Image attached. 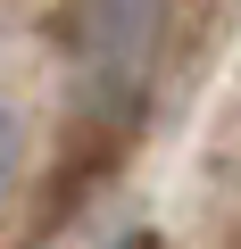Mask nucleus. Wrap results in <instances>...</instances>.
Listing matches in <instances>:
<instances>
[{"mask_svg": "<svg viewBox=\"0 0 241 249\" xmlns=\"http://www.w3.org/2000/svg\"><path fill=\"white\" fill-rule=\"evenodd\" d=\"M175 0H75V100L83 116H133L158 83Z\"/></svg>", "mask_w": 241, "mask_h": 249, "instance_id": "obj_1", "label": "nucleus"}, {"mask_svg": "<svg viewBox=\"0 0 241 249\" xmlns=\"http://www.w3.org/2000/svg\"><path fill=\"white\" fill-rule=\"evenodd\" d=\"M9 175H17V108L0 91V191H9Z\"/></svg>", "mask_w": 241, "mask_h": 249, "instance_id": "obj_2", "label": "nucleus"}, {"mask_svg": "<svg viewBox=\"0 0 241 249\" xmlns=\"http://www.w3.org/2000/svg\"><path fill=\"white\" fill-rule=\"evenodd\" d=\"M116 249H150V241H116Z\"/></svg>", "mask_w": 241, "mask_h": 249, "instance_id": "obj_3", "label": "nucleus"}]
</instances>
